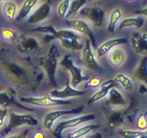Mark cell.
Instances as JSON below:
<instances>
[{"label":"cell","instance_id":"8992f818","mask_svg":"<svg viewBox=\"0 0 147 138\" xmlns=\"http://www.w3.org/2000/svg\"><path fill=\"white\" fill-rule=\"evenodd\" d=\"M79 14L91 22L97 28H101L105 23V12L98 6H85L79 11Z\"/></svg>","mask_w":147,"mask_h":138},{"label":"cell","instance_id":"9c48e42d","mask_svg":"<svg viewBox=\"0 0 147 138\" xmlns=\"http://www.w3.org/2000/svg\"><path fill=\"white\" fill-rule=\"evenodd\" d=\"M82 63L87 68L92 72H96L102 73L104 72V69L100 66L98 63L94 58V56L91 50V42L88 39L85 41V45L84 46V50L82 53Z\"/></svg>","mask_w":147,"mask_h":138},{"label":"cell","instance_id":"e0dca14e","mask_svg":"<svg viewBox=\"0 0 147 138\" xmlns=\"http://www.w3.org/2000/svg\"><path fill=\"white\" fill-rule=\"evenodd\" d=\"M117 85V82L115 81L114 79H111L107 81L105 83H103L102 85L101 89L99 90L98 92H97L94 95H92L91 99L88 100V104H91L93 102H96L98 100L101 99L102 98H104L105 95L109 94V92L112 89V88H114L115 86Z\"/></svg>","mask_w":147,"mask_h":138},{"label":"cell","instance_id":"d6a6232c","mask_svg":"<svg viewBox=\"0 0 147 138\" xmlns=\"http://www.w3.org/2000/svg\"><path fill=\"white\" fill-rule=\"evenodd\" d=\"M102 78L98 76H94L90 78L88 82L85 84L84 89L87 88H97L100 85L102 84Z\"/></svg>","mask_w":147,"mask_h":138},{"label":"cell","instance_id":"74e56055","mask_svg":"<svg viewBox=\"0 0 147 138\" xmlns=\"http://www.w3.org/2000/svg\"><path fill=\"white\" fill-rule=\"evenodd\" d=\"M88 138H102V134H101L100 133H94V135L91 136Z\"/></svg>","mask_w":147,"mask_h":138},{"label":"cell","instance_id":"83f0119b","mask_svg":"<svg viewBox=\"0 0 147 138\" xmlns=\"http://www.w3.org/2000/svg\"><path fill=\"white\" fill-rule=\"evenodd\" d=\"M109 124L110 126L117 127L123 123L124 121V113L120 111L113 112L109 116Z\"/></svg>","mask_w":147,"mask_h":138},{"label":"cell","instance_id":"4fadbf2b","mask_svg":"<svg viewBox=\"0 0 147 138\" xmlns=\"http://www.w3.org/2000/svg\"><path fill=\"white\" fill-rule=\"evenodd\" d=\"M51 10V3L50 0H47V2L43 3L42 5L39 6L36 9L32 15L30 16L28 18L29 23L31 24H35L38 23L40 22L45 20L48 18Z\"/></svg>","mask_w":147,"mask_h":138},{"label":"cell","instance_id":"30bf717a","mask_svg":"<svg viewBox=\"0 0 147 138\" xmlns=\"http://www.w3.org/2000/svg\"><path fill=\"white\" fill-rule=\"evenodd\" d=\"M84 110V106H81L77 108H74L71 110H57V111H51L47 113L43 120V126L48 130H51L54 121L61 116L66 115H73V114H78L82 113Z\"/></svg>","mask_w":147,"mask_h":138},{"label":"cell","instance_id":"7a4b0ae2","mask_svg":"<svg viewBox=\"0 0 147 138\" xmlns=\"http://www.w3.org/2000/svg\"><path fill=\"white\" fill-rule=\"evenodd\" d=\"M45 31L46 33H51L55 38L59 39L62 46L65 48L79 51L84 47L82 37L74 31L70 30H56L53 26H46Z\"/></svg>","mask_w":147,"mask_h":138},{"label":"cell","instance_id":"d590c367","mask_svg":"<svg viewBox=\"0 0 147 138\" xmlns=\"http://www.w3.org/2000/svg\"><path fill=\"white\" fill-rule=\"evenodd\" d=\"M26 135H27V131H26L23 133H19V134H16V135L11 136L7 138H26Z\"/></svg>","mask_w":147,"mask_h":138},{"label":"cell","instance_id":"8d00e7d4","mask_svg":"<svg viewBox=\"0 0 147 138\" xmlns=\"http://www.w3.org/2000/svg\"><path fill=\"white\" fill-rule=\"evenodd\" d=\"M33 138H44V134L42 132H37L34 134Z\"/></svg>","mask_w":147,"mask_h":138},{"label":"cell","instance_id":"9a60e30c","mask_svg":"<svg viewBox=\"0 0 147 138\" xmlns=\"http://www.w3.org/2000/svg\"><path fill=\"white\" fill-rule=\"evenodd\" d=\"M86 93L85 91H80V90L74 89L71 87L69 84V79H67L66 82V86L63 90L54 89L51 92V96L56 99H64L67 97H80L83 96Z\"/></svg>","mask_w":147,"mask_h":138},{"label":"cell","instance_id":"f1b7e54d","mask_svg":"<svg viewBox=\"0 0 147 138\" xmlns=\"http://www.w3.org/2000/svg\"><path fill=\"white\" fill-rule=\"evenodd\" d=\"M114 80L116 82H118V83H120V84L122 85V87L124 88L126 92H132V89H133V85H132L131 80L128 77L125 76V74H117L115 78H114Z\"/></svg>","mask_w":147,"mask_h":138},{"label":"cell","instance_id":"f546056e","mask_svg":"<svg viewBox=\"0 0 147 138\" xmlns=\"http://www.w3.org/2000/svg\"><path fill=\"white\" fill-rule=\"evenodd\" d=\"M0 35L2 37V38L7 41H15L18 37L17 33L9 27H3L1 30Z\"/></svg>","mask_w":147,"mask_h":138},{"label":"cell","instance_id":"ba28073f","mask_svg":"<svg viewBox=\"0 0 147 138\" xmlns=\"http://www.w3.org/2000/svg\"><path fill=\"white\" fill-rule=\"evenodd\" d=\"M20 102L32 104L36 106H63L71 105L73 102L71 100H63L58 99H53L50 96H43V97L34 98V97H21L20 99Z\"/></svg>","mask_w":147,"mask_h":138},{"label":"cell","instance_id":"52a82bcc","mask_svg":"<svg viewBox=\"0 0 147 138\" xmlns=\"http://www.w3.org/2000/svg\"><path fill=\"white\" fill-rule=\"evenodd\" d=\"M94 119H95V116L93 114H88V115H84L82 116L74 118V119L66 120V121H62L57 124L56 127L53 131V134L56 138H61L62 132L64 130L69 129V128H73L74 126H78L81 123H85L88 121H91Z\"/></svg>","mask_w":147,"mask_h":138},{"label":"cell","instance_id":"2e32d148","mask_svg":"<svg viewBox=\"0 0 147 138\" xmlns=\"http://www.w3.org/2000/svg\"><path fill=\"white\" fill-rule=\"evenodd\" d=\"M132 44L135 51L139 54H146L147 51L146 33L136 32L132 35Z\"/></svg>","mask_w":147,"mask_h":138},{"label":"cell","instance_id":"4316f807","mask_svg":"<svg viewBox=\"0 0 147 138\" xmlns=\"http://www.w3.org/2000/svg\"><path fill=\"white\" fill-rule=\"evenodd\" d=\"M122 12L119 8L115 9L110 14V20H109V26H108V31L110 33H113L115 29V26L119 19L122 17Z\"/></svg>","mask_w":147,"mask_h":138},{"label":"cell","instance_id":"836d02e7","mask_svg":"<svg viewBox=\"0 0 147 138\" xmlns=\"http://www.w3.org/2000/svg\"><path fill=\"white\" fill-rule=\"evenodd\" d=\"M146 112H145L144 113H142L140 116V117L138 119L137 121V127L139 128L140 130H145L146 128L147 125V120H146Z\"/></svg>","mask_w":147,"mask_h":138},{"label":"cell","instance_id":"60d3db41","mask_svg":"<svg viewBox=\"0 0 147 138\" xmlns=\"http://www.w3.org/2000/svg\"><path fill=\"white\" fill-rule=\"evenodd\" d=\"M127 1H129V2H131V1H133V0H127Z\"/></svg>","mask_w":147,"mask_h":138},{"label":"cell","instance_id":"3957f363","mask_svg":"<svg viewBox=\"0 0 147 138\" xmlns=\"http://www.w3.org/2000/svg\"><path fill=\"white\" fill-rule=\"evenodd\" d=\"M60 57V52L56 45H52L48 54L39 60V64L45 70L48 77L50 84L52 87L58 86L56 79V71L57 67V61Z\"/></svg>","mask_w":147,"mask_h":138},{"label":"cell","instance_id":"4dcf8cb0","mask_svg":"<svg viewBox=\"0 0 147 138\" xmlns=\"http://www.w3.org/2000/svg\"><path fill=\"white\" fill-rule=\"evenodd\" d=\"M71 0H63L57 6V14L60 18H64L70 7Z\"/></svg>","mask_w":147,"mask_h":138},{"label":"cell","instance_id":"ab89813d","mask_svg":"<svg viewBox=\"0 0 147 138\" xmlns=\"http://www.w3.org/2000/svg\"><path fill=\"white\" fill-rule=\"evenodd\" d=\"M87 1H90V2H94V1H96V0H87Z\"/></svg>","mask_w":147,"mask_h":138},{"label":"cell","instance_id":"ac0fdd59","mask_svg":"<svg viewBox=\"0 0 147 138\" xmlns=\"http://www.w3.org/2000/svg\"><path fill=\"white\" fill-rule=\"evenodd\" d=\"M128 43V40L126 38H115L112 39L110 41H106L105 43L101 45L97 49V54L98 57H102L107 54L111 49L115 47V46L120 44H125Z\"/></svg>","mask_w":147,"mask_h":138},{"label":"cell","instance_id":"cb8c5ba5","mask_svg":"<svg viewBox=\"0 0 147 138\" xmlns=\"http://www.w3.org/2000/svg\"><path fill=\"white\" fill-rule=\"evenodd\" d=\"M125 59V54L121 48H116L109 54V61L115 66H119L124 62Z\"/></svg>","mask_w":147,"mask_h":138},{"label":"cell","instance_id":"7402d4cb","mask_svg":"<svg viewBox=\"0 0 147 138\" xmlns=\"http://www.w3.org/2000/svg\"><path fill=\"white\" fill-rule=\"evenodd\" d=\"M133 75L138 80H141L142 82H146L147 80V58L145 56L140 61V64L135 69Z\"/></svg>","mask_w":147,"mask_h":138},{"label":"cell","instance_id":"484cf974","mask_svg":"<svg viewBox=\"0 0 147 138\" xmlns=\"http://www.w3.org/2000/svg\"><path fill=\"white\" fill-rule=\"evenodd\" d=\"M98 127V124H91V125H87L84 126H82L76 131H74L73 133H69L67 135V138H80L83 136L86 135L87 133H90L91 131H94L95 129Z\"/></svg>","mask_w":147,"mask_h":138},{"label":"cell","instance_id":"44dd1931","mask_svg":"<svg viewBox=\"0 0 147 138\" xmlns=\"http://www.w3.org/2000/svg\"><path fill=\"white\" fill-rule=\"evenodd\" d=\"M38 0H24L16 20L17 21H20L25 19L29 15V13H30V11L33 9V8L35 6Z\"/></svg>","mask_w":147,"mask_h":138},{"label":"cell","instance_id":"8fae6325","mask_svg":"<svg viewBox=\"0 0 147 138\" xmlns=\"http://www.w3.org/2000/svg\"><path fill=\"white\" fill-rule=\"evenodd\" d=\"M65 24L67 26H68L69 27L75 30L76 31L79 32V33L84 34L85 36L88 37L91 44L94 47V48L97 47L96 40H95V37H94V33L91 31L88 25L87 24L85 21L83 20H79V19H76V20H67L65 22Z\"/></svg>","mask_w":147,"mask_h":138},{"label":"cell","instance_id":"e575fe53","mask_svg":"<svg viewBox=\"0 0 147 138\" xmlns=\"http://www.w3.org/2000/svg\"><path fill=\"white\" fill-rule=\"evenodd\" d=\"M7 108L5 107H3V109H0V128L2 127L4 123V120L7 115Z\"/></svg>","mask_w":147,"mask_h":138},{"label":"cell","instance_id":"5bb4252c","mask_svg":"<svg viewBox=\"0 0 147 138\" xmlns=\"http://www.w3.org/2000/svg\"><path fill=\"white\" fill-rule=\"evenodd\" d=\"M39 47V42L33 36L24 35L20 39L18 49L23 53H33Z\"/></svg>","mask_w":147,"mask_h":138},{"label":"cell","instance_id":"ffe728a7","mask_svg":"<svg viewBox=\"0 0 147 138\" xmlns=\"http://www.w3.org/2000/svg\"><path fill=\"white\" fill-rule=\"evenodd\" d=\"M17 4L13 0H7L4 3L3 6V14L6 18L10 21L15 20L16 18V12H17Z\"/></svg>","mask_w":147,"mask_h":138},{"label":"cell","instance_id":"6da1fadb","mask_svg":"<svg viewBox=\"0 0 147 138\" xmlns=\"http://www.w3.org/2000/svg\"><path fill=\"white\" fill-rule=\"evenodd\" d=\"M0 74L9 82L19 86L30 85L36 78L35 67L30 60L7 51L0 55Z\"/></svg>","mask_w":147,"mask_h":138},{"label":"cell","instance_id":"7c38bea8","mask_svg":"<svg viewBox=\"0 0 147 138\" xmlns=\"http://www.w3.org/2000/svg\"><path fill=\"white\" fill-rule=\"evenodd\" d=\"M0 105L5 108L14 107L20 109V110H26V111L35 112V110L30 109V108L22 105L21 103L18 102L16 99L15 95H14V93L11 90L0 92Z\"/></svg>","mask_w":147,"mask_h":138},{"label":"cell","instance_id":"277c9868","mask_svg":"<svg viewBox=\"0 0 147 138\" xmlns=\"http://www.w3.org/2000/svg\"><path fill=\"white\" fill-rule=\"evenodd\" d=\"M38 120L33 116L28 114H17L15 113H11L9 116V120L7 126L2 131L1 135L6 136L12 132L16 128L23 125L36 126L38 125Z\"/></svg>","mask_w":147,"mask_h":138},{"label":"cell","instance_id":"5b68a950","mask_svg":"<svg viewBox=\"0 0 147 138\" xmlns=\"http://www.w3.org/2000/svg\"><path fill=\"white\" fill-rule=\"evenodd\" d=\"M61 67H63L65 70H67L71 72L72 80L71 85L74 88H76L81 82L88 81L90 78L88 76H84L82 74V71L81 68L76 67L74 64L73 58L70 54H66L60 62Z\"/></svg>","mask_w":147,"mask_h":138},{"label":"cell","instance_id":"603a6c76","mask_svg":"<svg viewBox=\"0 0 147 138\" xmlns=\"http://www.w3.org/2000/svg\"><path fill=\"white\" fill-rule=\"evenodd\" d=\"M145 23V20L142 16H137L133 18L125 19L121 22L119 26V30L127 28L129 26H135L136 28H141L143 26Z\"/></svg>","mask_w":147,"mask_h":138},{"label":"cell","instance_id":"d4e9b609","mask_svg":"<svg viewBox=\"0 0 147 138\" xmlns=\"http://www.w3.org/2000/svg\"><path fill=\"white\" fill-rule=\"evenodd\" d=\"M87 2V0H72L70 3V7L65 17L69 18L76 15L81 10V8L86 4Z\"/></svg>","mask_w":147,"mask_h":138},{"label":"cell","instance_id":"d6986e66","mask_svg":"<svg viewBox=\"0 0 147 138\" xmlns=\"http://www.w3.org/2000/svg\"><path fill=\"white\" fill-rule=\"evenodd\" d=\"M109 99H107L106 104L109 106H125L126 103V101L125 99L124 96L122 95L121 92L119 90L112 88V89L109 92Z\"/></svg>","mask_w":147,"mask_h":138},{"label":"cell","instance_id":"1f68e13d","mask_svg":"<svg viewBox=\"0 0 147 138\" xmlns=\"http://www.w3.org/2000/svg\"><path fill=\"white\" fill-rule=\"evenodd\" d=\"M119 134L124 138H139L142 136L146 135V132L144 131H121Z\"/></svg>","mask_w":147,"mask_h":138},{"label":"cell","instance_id":"f35d334b","mask_svg":"<svg viewBox=\"0 0 147 138\" xmlns=\"http://www.w3.org/2000/svg\"><path fill=\"white\" fill-rule=\"evenodd\" d=\"M139 138H146V135H144V136H142V137H140Z\"/></svg>","mask_w":147,"mask_h":138}]
</instances>
